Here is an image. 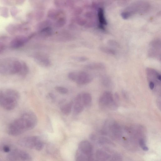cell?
I'll use <instances>...</instances> for the list:
<instances>
[{
    "label": "cell",
    "mask_w": 161,
    "mask_h": 161,
    "mask_svg": "<svg viewBox=\"0 0 161 161\" xmlns=\"http://www.w3.org/2000/svg\"><path fill=\"white\" fill-rule=\"evenodd\" d=\"M49 96L51 97V98L52 99H53L54 98V96L53 94L52 93H50L49 94Z\"/></svg>",
    "instance_id": "obj_20"
},
{
    "label": "cell",
    "mask_w": 161,
    "mask_h": 161,
    "mask_svg": "<svg viewBox=\"0 0 161 161\" xmlns=\"http://www.w3.org/2000/svg\"><path fill=\"white\" fill-rule=\"evenodd\" d=\"M19 98V93L15 90L0 89V106L6 110L14 109L17 106Z\"/></svg>",
    "instance_id": "obj_2"
},
{
    "label": "cell",
    "mask_w": 161,
    "mask_h": 161,
    "mask_svg": "<svg viewBox=\"0 0 161 161\" xmlns=\"http://www.w3.org/2000/svg\"><path fill=\"white\" fill-rule=\"evenodd\" d=\"M114 98L112 93L110 92L106 91L101 95L99 100V104L100 107L106 109H115L117 107V101L118 100L117 95Z\"/></svg>",
    "instance_id": "obj_3"
},
{
    "label": "cell",
    "mask_w": 161,
    "mask_h": 161,
    "mask_svg": "<svg viewBox=\"0 0 161 161\" xmlns=\"http://www.w3.org/2000/svg\"><path fill=\"white\" fill-rule=\"evenodd\" d=\"M78 148L80 151L88 156L93 155L92 146L87 141H83L80 142L78 145Z\"/></svg>",
    "instance_id": "obj_8"
},
{
    "label": "cell",
    "mask_w": 161,
    "mask_h": 161,
    "mask_svg": "<svg viewBox=\"0 0 161 161\" xmlns=\"http://www.w3.org/2000/svg\"><path fill=\"white\" fill-rule=\"evenodd\" d=\"M108 125L105 127L104 133L114 139L118 140H120L123 134L120 126L115 122H112Z\"/></svg>",
    "instance_id": "obj_5"
},
{
    "label": "cell",
    "mask_w": 161,
    "mask_h": 161,
    "mask_svg": "<svg viewBox=\"0 0 161 161\" xmlns=\"http://www.w3.org/2000/svg\"><path fill=\"white\" fill-rule=\"evenodd\" d=\"M55 89L57 92L61 94H65L68 91L67 89L61 86H56Z\"/></svg>",
    "instance_id": "obj_15"
},
{
    "label": "cell",
    "mask_w": 161,
    "mask_h": 161,
    "mask_svg": "<svg viewBox=\"0 0 161 161\" xmlns=\"http://www.w3.org/2000/svg\"><path fill=\"white\" fill-rule=\"evenodd\" d=\"M98 17L100 27L103 29L104 26L107 24L104 16V11L102 8H100L98 11Z\"/></svg>",
    "instance_id": "obj_12"
},
{
    "label": "cell",
    "mask_w": 161,
    "mask_h": 161,
    "mask_svg": "<svg viewBox=\"0 0 161 161\" xmlns=\"http://www.w3.org/2000/svg\"><path fill=\"white\" fill-rule=\"evenodd\" d=\"M92 80V77L89 74L85 72H81L77 74L75 82L78 84L83 85L89 83Z\"/></svg>",
    "instance_id": "obj_9"
},
{
    "label": "cell",
    "mask_w": 161,
    "mask_h": 161,
    "mask_svg": "<svg viewBox=\"0 0 161 161\" xmlns=\"http://www.w3.org/2000/svg\"><path fill=\"white\" fill-rule=\"evenodd\" d=\"M37 122V117L34 113L25 112L9 124L7 129V133L13 136L19 135L33 129Z\"/></svg>",
    "instance_id": "obj_1"
},
{
    "label": "cell",
    "mask_w": 161,
    "mask_h": 161,
    "mask_svg": "<svg viewBox=\"0 0 161 161\" xmlns=\"http://www.w3.org/2000/svg\"><path fill=\"white\" fill-rule=\"evenodd\" d=\"M74 107V112L76 114L81 113L84 109V105L82 101V95L78 94L76 97Z\"/></svg>",
    "instance_id": "obj_10"
},
{
    "label": "cell",
    "mask_w": 161,
    "mask_h": 161,
    "mask_svg": "<svg viewBox=\"0 0 161 161\" xmlns=\"http://www.w3.org/2000/svg\"><path fill=\"white\" fill-rule=\"evenodd\" d=\"M40 140L36 136L23 137L18 141V143L21 146L29 148H35L37 143Z\"/></svg>",
    "instance_id": "obj_7"
},
{
    "label": "cell",
    "mask_w": 161,
    "mask_h": 161,
    "mask_svg": "<svg viewBox=\"0 0 161 161\" xmlns=\"http://www.w3.org/2000/svg\"><path fill=\"white\" fill-rule=\"evenodd\" d=\"M44 147V144L40 140L37 143L35 148L37 151L42 150Z\"/></svg>",
    "instance_id": "obj_17"
},
{
    "label": "cell",
    "mask_w": 161,
    "mask_h": 161,
    "mask_svg": "<svg viewBox=\"0 0 161 161\" xmlns=\"http://www.w3.org/2000/svg\"><path fill=\"white\" fill-rule=\"evenodd\" d=\"M3 150L5 153H8L10 151V148L7 145H4L2 147Z\"/></svg>",
    "instance_id": "obj_18"
},
{
    "label": "cell",
    "mask_w": 161,
    "mask_h": 161,
    "mask_svg": "<svg viewBox=\"0 0 161 161\" xmlns=\"http://www.w3.org/2000/svg\"><path fill=\"white\" fill-rule=\"evenodd\" d=\"M82 101L84 106H88L90 104L92 101L91 95L88 93H84L82 95Z\"/></svg>",
    "instance_id": "obj_14"
},
{
    "label": "cell",
    "mask_w": 161,
    "mask_h": 161,
    "mask_svg": "<svg viewBox=\"0 0 161 161\" xmlns=\"http://www.w3.org/2000/svg\"><path fill=\"white\" fill-rule=\"evenodd\" d=\"M149 87L151 90H153L154 88L155 85L154 83L151 81H149Z\"/></svg>",
    "instance_id": "obj_19"
},
{
    "label": "cell",
    "mask_w": 161,
    "mask_h": 161,
    "mask_svg": "<svg viewBox=\"0 0 161 161\" xmlns=\"http://www.w3.org/2000/svg\"><path fill=\"white\" fill-rule=\"evenodd\" d=\"M76 161H95L93 154L91 156H88L82 153L79 150L76 153L75 155Z\"/></svg>",
    "instance_id": "obj_11"
},
{
    "label": "cell",
    "mask_w": 161,
    "mask_h": 161,
    "mask_svg": "<svg viewBox=\"0 0 161 161\" xmlns=\"http://www.w3.org/2000/svg\"><path fill=\"white\" fill-rule=\"evenodd\" d=\"M77 73L75 72H70L68 75V77L70 80L74 81L76 82Z\"/></svg>",
    "instance_id": "obj_16"
},
{
    "label": "cell",
    "mask_w": 161,
    "mask_h": 161,
    "mask_svg": "<svg viewBox=\"0 0 161 161\" xmlns=\"http://www.w3.org/2000/svg\"><path fill=\"white\" fill-rule=\"evenodd\" d=\"M96 158L97 161H122L120 154L107 148L97 150Z\"/></svg>",
    "instance_id": "obj_4"
},
{
    "label": "cell",
    "mask_w": 161,
    "mask_h": 161,
    "mask_svg": "<svg viewBox=\"0 0 161 161\" xmlns=\"http://www.w3.org/2000/svg\"><path fill=\"white\" fill-rule=\"evenodd\" d=\"M8 161H31L30 155L24 151L16 149L7 155Z\"/></svg>",
    "instance_id": "obj_6"
},
{
    "label": "cell",
    "mask_w": 161,
    "mask_h": 161,
    "mask_svg": "<svg viewBox=\"0 0 161 161\" xmlns=\"http://www.w3.org/2000/svg\"><path fill=\"white\" fill-rule=\"evenodd\" d=\"M72 105L73 102L71 101L63 106L61 108L62 112L66 115H69L71 112Z\"/></svg>",
    "instance_id": "obj_13"
}]
</instances>
